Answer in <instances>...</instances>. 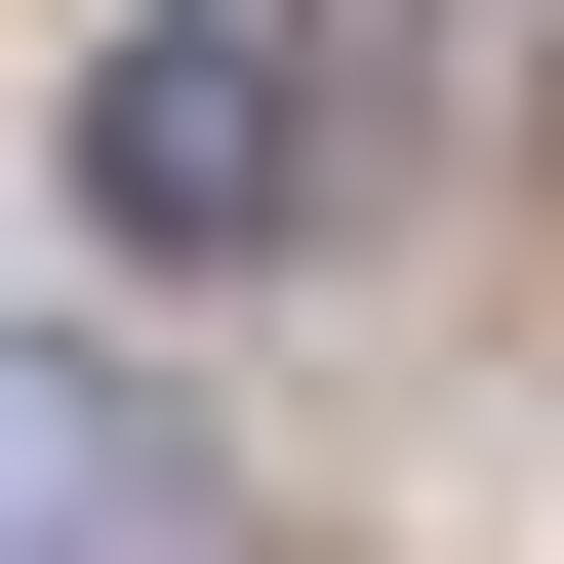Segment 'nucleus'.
Returning <instances> with one entry per match:
<instances>
[{"label": "nucleus", "instance_id": "1", "mask_svg": "<svg viewBox=\"0 0 564 564\" xmlns=\"http://www.w3.org/2000/svg\"><path fill=\"white\" fill-rule=\"evenodd\" d=\"M82 202H121L162 282L323 242V41H282V0H162V41H121V121H82Z\"/></svg>", "mask_w": 564, "mask_h": 564}]
</instances>
